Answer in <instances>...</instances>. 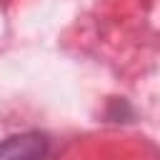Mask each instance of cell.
I'll return each instance as SVG.
<instances>
[{
	"label": "cell",
	"mask_w": 160,
	"mask_h": 160,
	"mask_svg": "<svg viewBox=\"0 0 160 160\" xmlns=\"http://www.w3.org/2000/svg\"><path fill=\"white\" fill-rule=\"evenodd\" d=\"M50 152V140L42 132H18L0 140V160H45Z\"/></svg>",
	"instance_id": "6da1fadb"
}]
</instances>
